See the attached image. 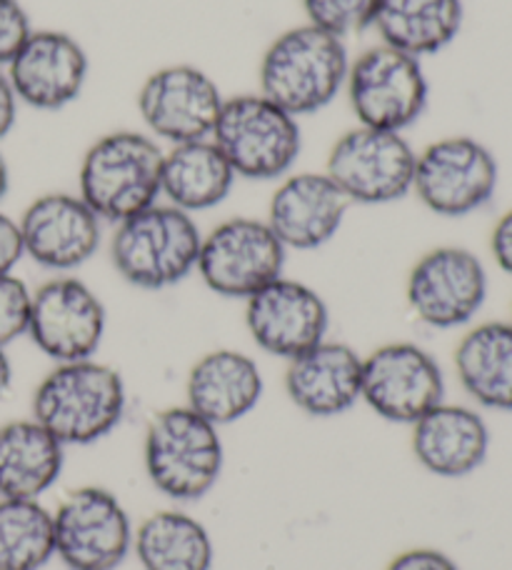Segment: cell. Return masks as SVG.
Listing matches in <instances>:
<instances>
[{
    "mask_svg": "<svg viewBox=\"0 0 512 570\" xmlns=\"http://www.w3.org/2000/svg\"><path fill=\"white\" fill-rule=\"evenodd\" d=\"M351 50L345 40L311 23L270 40L258 66V94L295 118L321 114L345 94Z\"/></svg>",
    "mask_w": 512,
    "mask_h": 570,
    "instance_id": "1",
    "label": "cell"
},
{
    "mask_svg": "<svg viewBox=\"0 0 512 570\" xmlns=\"http://www.w3.org/2000/svg\"><path fill=\"white\" fill-rule=\"evenodd\" d=\"M128 391L122 375L96 358L56 363L36 385L30 411L48 433L68 445H93L126 419Z\"/></svg>",
    "mask_w": 512,
    "mask_h": 570,
    "instance_id": "2",
    "label": "cell"
},
{
    "mask_svg": "<svg viewBox=\"0 0 512 570\" xmlns=\"http://www.w3.org/2000/svg\"><path fill=\"white\" fill-rule=\"evenodd\" d=\"M203 230L196 216L170 203H156L116 223L110 261L132 288L166 291L190 278L198 268Z\"/></svg>",
    "mask_w": 512,
    "mask_h": 570,
    "instance_id": "3",
    "label": "cell"
},
{
    "mask_svg": "<svg viewBox=\"0 0 512 570\" xmlns=\"http://www.w3.org/2000/svg\"><path fill=\"white\" fill-rule=\"evenodd\" d=\"M163 142L146 130H112L90 142L78 168V196L102 223L126 220L160 200Z\"/></svg>",
    "mask_w": 512,
    "mask_h": 570,
    "instance_id": "4",
    "label": "cell"
},
{
    "mask_svg": "<svg viewBox=\"0 0 512 570\" xmlns=\"http://www.w3.org/2000/svg\"><path fill=\"white\" fill-rule=\"evenodd\" d=\"M142 463L160 495L176 503H196L220 481L225 448L218 425L188 405L160 411L146 428Z\"/></svg>",
    "mask_w": 512,
    "mask_h": 570,
    "instance_id": "5",
    "label": "cell"
},
{
    "mask_svg": "<svg viewBox=\"0 0 512 570\" xmlns=\"http://www.w3.org/2000/svg\"><path fill=\"white\" fill-rule=\"evenodd\" d=\"M210 138L238 180H280L291 176L303 153L301 118L263 94L225 98Z\"/></svg>",
    "mask_w": 512,
    "mask_h": 570,
    "instance_id": "6",
    "label": "cell"
},
{
    "mask_svg": "<svg viewBox=\"0 0 512 570\" xmlns=\"http://www.w3.org/2000/svg\"><path fill=\"white\" fill-rule=\"evenodd\" d=\"M345 96L357 126L405 134L430 104L423 60L391 46H371L351 60Z\"/></svg>",
    "mask_w": 512,
    "mask_h": 570,
    "instance_id": "7",
    "label": "cell"
},
{
    "mask_svg": "<svg viewBox=\"0 0 512 570\" xmlns=\"http://www.w3.org/2000/svg\"><path fill=\"white\" fill-rule=\"evenodd\" d=\"M500 163L483 140L443 136L417 150L413 193L440 218H467L495 198Z\"/></svg>",
    "mask_w": 512,
    "mask_h": 570,
    "instance_id": "8",
    "label": "cell"
},
{
    "mask_svg": "<svg viewBox=\"0 0 512 570\" xmlns=\"http://www.w3.org/2000/svg\"><path fill=\"white\" fill-rule=\"evenodd\" d=\"M415 160L405 134L355 126L333 142L325 173L351 206H387L413 193Z\"/></svg>",
    "mask_w": 512,
    "mask_h": 570,
    "instance_id": "9",
    "label": "cell"
},
{
    "mask_svg": "<svg viewBox=\"0 0 512 570\" xmlns=\"http://www.w3.org/2000/svg\"><path fill=\"white\" fill-rule=\"evenodd\" d=\"M288 248L265 218L235 216L203 233L196 273L205 288L233 301H248L283 276Z\"/></svg>",
    "mask_w": 512,
    "mask_h": 570,
    "instance_id": "10",
    "label": "cell"
},
{
    "mask_svg": "<svg viewBox=\"0 0 512 570\" xmlns=\"http://www.w3.org/2000/svg\"><path fill=\"white\" fill-rule=\"evenodd\" d=\"M490 293L485 263L473 250L440 246L407 273L405 298L415 318L435 331H455L477 318Z\"/></svg>",
    "mask_w": 512,
    "mask_h": 570,
    "instance_id": "11",
    "label": "cell"
},
{
    "mask_svg": "<svg viewBox=\"0 0 512 570\" xmlns=\"http://www.w3.org/2000/svg\"><path fill=\"white\" fill-rule=\"evenodd\" d=\"M56 558L68 570H118L132 553V528L126 505L100 485L68 493L53 511Z\"/></svg>",
    "mask_w": 512,
    "mask_h": 570,
    "instance_id": "12",
    "label": "cell"
},
{
    "mask_svg": "<svg viewBox=\"0 0 512 570\" xmlns=\"http://www.w3.org/2000/svg\"><path fill=\"white\" fill-rule=\"evenodd\" d=\"M361 401L383 421L413 425L445 401L443 365L417 343H385L363 355Z\"/></svg>",
    "mask_w": 512,
    "mask_h": 570,
    "instance_id": "13",
    "label": "cell"
},
{
    "mask_svg": "<svg viewBox=\"0 0 512 570\" xmlns=\"http://www.w3.org/2000/svg\"><path fill=\"white\" fill-rule=\"evenodd\" d=\"M106 328L108 311L100 295L70 273L33 291L26 335L53 363L96 358Z\"/></svg>",
    "mask_w": 512,
    "mask_h": 570,
    "instance_id": "14",
    "label": "cell"
},
{
    "mask_svg": "<svg viewBox=\"0 0 512 570\" xmlns=\"http://www.w3.org/2000/svg\"><path fill=\"white\" fill-rule=\"evenodd\" d=\"M223 104L225 96L215 78L190 63L152 70L136 96L146 134L168 146L210 138Z\"/></svg>",
    "mask_w": 512,
    "mask_h": 570,
    "instance_id": "15",
    "label": "cell"
},
{
    "mask_svg": "<svg viewBox=\"0 0 512 570\" xmlns=\"http://www.w3.org/2000/svg\"><path fill=\"white\" fill-rule=\"evenodd\" d=\"M18 226L26 258L56 276L83 268L102 243V220L78 193H43L20 213Z\"/></svg>",
    "mask_w": 512,
    "mask_h": 570,
    "instance_id": "16",
    "label": "cell"
},
{
    "mask_svg": "<svg viewBox=\"0 0 512 570\" xmlns=\"http://www.w3.org/2000/svg\"><path fill=\"white\" fill-rule=\"evenodd\" d=\"M6 76L20 106L53 114L83 96L90 58L83 43L66 30L33 28L6 66Z\"/></svg>",
    "mask_w": 512,
    "mask_h": 570,
    "instance_id": "17",
    "label": "cell"
},
{
    "mask_svg": "<svg viewBox=\"0 0 512 570\" xmlns=\"http://www.w3.org/2000/svg\"><path fill=\"white\" fill-rule=\"evenodd\" d=\"M245 328L263 353L291 361L327 338L331 308L313 285L280 276L245 301Z\"/></svg>",
    "mask_w": 512,
    "mask_h": 570,
    "instance_id": "18",
    "label": "cell"
},
{
    "mask_svg": "<svg viewBox=\"0 0 512 570\" xmlns=\"http://www.w3.org/2000/svg\"><path fill=\"white\" fill-rule=\"evenodd\" d=\"M351 200L325 170H293L275 186L268 226L291 250H317L341 233Z\"/></svg>",
    "mask_w": 512,
    "mask_h": 570,
    "instance_id": "19",
    "label": "cell"
},
{
    "mask_svg": "<svg viewBox=\"0 0 512 570\" xmlns=\"http://www.w3.org/2000/svg\"><path fill=\"white\" fill-rule=\"evenodd\" d=\"M363 355L353 345L325 338L288 361L285 393L311 419H335L361 403Z\"/></svg>",
    "mask_w": 512,
    "mask_h": 570,
    "instance_id": "20",
    "label": "cell"
},
{
    "mask_svg": "<svg viewBox=\"0 0 512 570\" xmlns=\"http://www.w3.org/2000/svg\"><path fill=\"white\" fill-rule=\"evenodd\" d=\"M410 435L415 461L430 475L457 481L485 465L490 453V428L483 413L443 401L417 419Z\"/></svg>",
    "mask_w": 512,
    "mask_h": 570,
    "instance_id": "21",
    "label": "cell"
},
{
    "mask_svg": "<svg viewBox=\"0 0 512 570\" xmlns=\"http://www.w3.org/2000/svg\"><path fill=\"white\" fill-rule=\"evenodd\" d=\"M263 391L265 381L253 355L218 348L200 355L188 371L186 405L220 428L258 409Z\"/></svg>",
    "mask_w": 512,
    "mask_h": 570,
    "instance_id": "22",
    "label": "cell"
},
{
    "mask_svg": "<svg viewBox=\"0 0 512 570\" xmlns=\"http://www.w3.org/2000/svg\"><path fill=\"white\" fill-rule=\"evenodd\" d=\"M453 365L460 389L477 409L512 413V321H488L465 331Z\"/></svg>",
    "mask_w": 512,
    "mask_h": 570,
    "instance_id": "23",
    "label": "cell"
},
{
    "mask_svg": "<svg viewBox=\"0 0 512 570\" xmlns=\"http://www.w3.org/2000/svg\"><path fill=\"white\" fill-rule=\"evenodd\" d=\"M235 183L238 176L213 138L178 142L163 153L160 198L190 216L218 208L228 200Z\"/></svg>",
    "mask_w": 512,
    "mask_h": 570,
    "instance_id": "24",
    "label": "cell"
},
{
    "mask_svg": "<svg viewBox=\"0 0 512 570\" xmlns=\"http://www.w3.org/2000/svg\"><path fill=\"white\" fill-rule=\"evenodd\" d=\"M66 445L36 419L0 425V498L40 501L58 483Z\"/></svg>",
    "mask_w": 512,
    "mask_h": 570,
    "instance_id": "25",
    "label": "cell"
},
{
    "mask_svg": "<svg viewBox=\"0 0 512 570\" xmlns=\"http://www.w3.org/2000/svg\"><path fill=\"white\" fill-rule=\"evenodd\" d=\"M463 23V0H381L373 30L383 46L423 60L453 46Z\"/></svg>",
    "mask_w": 512,
    "mask_h": 570,
    "instance_id": "26",
    "label": "cell"
},
{
    "mask_svg": "<svg viewBox=\"0 0 512 570\" xmlns=\"http://www.w3.org/2000/svg\"><path fill=\"white\" fill-rule=\"evenodd\" d=\"M132 553L142 570H213L210 531L186 511L148 515L132 535Z\"/></svg>",
    "mask_w": 512,
    "mask_h": 570,
    "instance_id": "27",
    "label": "cell"
},
{
    "mask_svg": "<svg viewBox=\"0 0 512 570\" xmlns=\"http://www.w3.org/2000/svg\"><path fill=\"white\" fill-rule=\"evenodd\" d=\"M53 558V511L28 498H0V570H43Z\"/></svg>",
    "mask_w": 512,
    "mask_h": 570,
    "instance_id": "28",
    "label": "cell"
},
{
    "mask_svg": "<svg viewBox=\"0 0 512 570\" xmlns=\"http://www.w3.org/2000/svg\"><path fill=\"white\" fill-rule=\"evenodd\" d=\"M377 3L381 0H303L305 23L345 40L373 28Z\"/></svg>",
    "mask_w": 512,
    "mask_h": 570,
    "instance_id": "29",
    "label": "cell"
},
{
    "mask_svg": "<svg viewBox=\"0 0 512 570\" xmlns=\"http://www.w3.org/2000/svg\"><path fill=\"white\" fill-rule=\"evenodd\" d=\"M30 301H33V291L26 281H20L16 273L0 276V345L3 348L28 333Z\"/></svg>",
    "mask_w": 512,
    "mask_h": 570,
    "instance_id": "30",
    "label": "cell"
},
{
    "mask_svg": "<svg viewBox=\"0 0 512 570\" xmlns=\"http://www.w3.org/2000/svg\"><path fill=\"white\" fill-rule=\"evenodd\" d=\"M30 30L33 26H30L26 8L18 0H0V68L6 70L18 48L26 43Z\"/></svg>",
    "mask_w": 512,
    "mask_h": 570,
    "instance_id": "31",
    "label": "cell"
},
{
    "mask_svg": "<svg viewBox=\"0 0 512 570\" xmlns=\"http://www.w3.org/2000/svg\"><path fill=\"white\" fill-rule=\"evenodd\" d=\"M385 570H460V566L437 548H410L395 556Z\"/></svg>",
    "mask_w": 512,
    "mask_h": 570,
    "instance_id": "32",
    "label": "cell"
},
{
    "mask_svg": "<svg viewBox=\"0 0 512 570\" xmlns=\"http://www.w3.org/2000/svg\"><path fill=\"white\" fill-rule=\"evenodd\" d=\"M23 258L26 250L23 238H20L18 218L8 216L6 210H0V276H3V273H16Z\"/></svg>",
    "mask_w": 512,
    "mask_h": 570,
    "instance_id": "33",
    "label": "cell"
},
{
    "mask_svg": "<svg viewBox=\"0 0 512 570\" xmlns=\"http://www.w3.org/2000/svg\"><path fill=\"white\" fill-rule=\"evenodd\" d=\"M490 253L498 268L512 278V208L498 218L490 233Z\"/></svg>",
    "mask_w": 512,
    "mask_h": 570,
    "instance_id": "34",
    "label": "cell"
},
{
    "mask_svg": "<svg viewBox=\"0 0 512 570\" xmlns=\"http://www.w3.org/2000/svg\"><path fill=\"white\" fill-rule=\"evenodd\" d=\"M20 104L16 98V90L10 86L6 70L0 68V142H3L18 126Z\"/></svg>",
    "mask_w": 512,
    "mask_h": 570,
    "instance_id": "35",
    "label": "cell"
},
{
    "mask_svg": "<svg viewBox=\"0 0 512 570\" xmlns=\"http://www.w3.org/2000/svg\"><path fill=\"white\" fill-rule=\"evenodd\" d=\"M10 385H13V363H10L8 348L0 345V401L10 393Z\"/></svg>",
    "mask_w": 512,
    "mask_h": 570,
    "instance_id": "36",
    "label": "cell"
},
{
    "mask_svg": "<svg viewBox=\"0 0 512 570\" xmlns=\"http://www.w3.org/2000/svg\"><path fill=\"white\" fill-rule=\"evenodd\" d=\"M10 190V168H8V160L3 158V153H0V203L8 196Z\"/></svg>",
    "mask_w": 512,
    "mask_h": 570,
    "instance_id": "37",
    "label": "cell"
},
{
    "mask_svg": "<svg viewBox=\"0 0 512 570\" xmlns=\"http://www.w3.org/2000/svg\"><path fill=\"white\" fill-rule=\"evenodd\" d=\"M510 321H512V318H510Z\"/></svg>",
    "mask_w": 512,
    "mask_h": 570,
    "instance_id": "38",
    "label": "cell"
}]
</instances>
